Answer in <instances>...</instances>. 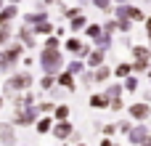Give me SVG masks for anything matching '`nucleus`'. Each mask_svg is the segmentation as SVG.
I'll use <instances>...</instances> for the list:
<instances>
[{
    "instance_id": "nucleus-3",
    "label": "nucleus",
    "mask_w": 151,
    "mask_h": 146,
    "mask_svg": "<svg viewBox=\"0 0 151 146\" xmlns=\"http://www.w3.org/2000/svg\"><path fill=\"white\" fill-rule=\"evenodd\" d=\"M130 112H133V117H138V120H141V117H146V114H149V109H146V106H133V109H130Z\"/></svg>"
},
{
    "instance_id": "nucleus-5",
    "label": "nucleus",
    "mask_w": 151,
    "mask_h": 146,
    "mask_svg": "<svg viewBox=\"0 0 151 146\" xmlns=\"http://www.w3.org/2000/svg\"><path fill=\"white\" fill-rule=\"evenodd\" d=\"M143 136H146L143 130H133V138H130V141H135V144H138V141H143Z\"/></svg>"
},
{
    "instance_id": "nucleus-2",
    "label": "nucleus",
    "mask_w": 151,
    "mask_h": 146,
    "mask_svg": "<svg viewBox=\"0 0 151 146\" xmlns=\"http://www.w3.org/2000/svg\"><path fill=\"white\" fill-rule=\"evenodd\" d=\"M0 141H3V144H13V141H16L11 125H0Z\"/></svg>"
},
{
    "instance_id": "nucleus-4",
    "label": "nucleus",
    "mask_w": 151,
    "mask_h": 146,
    "mask_svg": "<svg viewBox=\"0 0 151 146\" xmlns=\"http://www.w3.org/2000/svg\"><path fill=\"white\" fill-rule=\"evenodd\" d=\"M56 136H58V138H64V136H69V125H58V130H56Z\"/></svg>"
},
{
    "instance_id": "nucleus-6",
    "label": "nucleus",
    "mask_w": 151,
    "mask_h": 146,
    "mask_svg": "<svg viewBox=\"0 0 151 146\" xmlns=\"http://www.w3.org/2000/svg\"><path fill=\"white\" fill-rule=\"evenodd\" d=\"M96 77H98V80H106V77H109V72H106V69H98V74H96Z\"/></svg>"
},
{
    "instance_id": "nucleus-1",
    "label": "nucleus",
    "mask_w": 151,
    "mask_h": 146,
    "mask_svg": "<svg viewBox=\"0 0 151 146\" xmlns=\"http://www.w3.org/2000/svg\"><path fill=\"white\" fill-rule=\"evenodd\" d=\"M42 64H45V69H48V72H53V69L61 64V56H58V53H53V51H45V56H42Z\"/></svg>"
}]
</instances>
